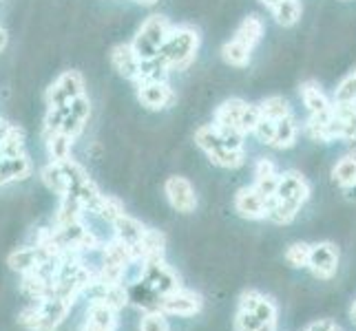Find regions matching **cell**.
Masks as SVG:
<instances>
[{"mask_svg":"<svg viewBox=\"0 0 356 331\" xmlns=\"http://www.w3.org/2000/svg\"><path fill=\"white\" fill-rule=\"evenodd\" d=\"M308 199H310V183L305 181L301 173H294V170L279 173L275 194L268 203V221H273L277 226L292 223Z\"/></svg>","mask_w":356,"mask_h":331,"instance_id":"obj_1","label":"cell"},{"mask_svg":"<svg viewBox=\"0 0 356 331\" xmlns=\"http://www.w3.org/2000/svg\"><path fill=\"white\" fill-rule=\"evenodd\" d=\"M195 142L206 153V157L219 168L235 170L245 162L243 137L237 133L224 130L215 124H206L195 133Z\"/></svg>","mask_w":356,"mask_h":331,"instance_id":"obj_2","label":"cell"},{"mask_svg":"<svg viewBox=\"0 0 356 331\" xmlns=\"http://www.w3.org/2000/svg\"><path fill=\"white\" fill-rule=\"evenodd\" d=\"M305 135L314 142H356V104H334L330 117L308 119Z\"/></svg>","mask_w":356,"mask_h":331,"instance_id":"obj_3","label":"cell"},{"mask_svg":"<svg viewBox=\"0 0 356 331\" xmlns=\"http://www.w3.org/2000/svg\"><path fill=\"white\" fill-rule=\"evenodd\" d=\"M200 42H202L200 31L195 27H188V24L173 27L155 58L168 71H181L191 67V62L200 51Z\"/></svg>","mask_w":356,"mask_h":331,"instance_id":"obj_4","label":"cell"},{"mask_svg":"<svg viewBox=\"0 0 356 331\" xmlns=\"http://www.w3.org/2000/svg\"><path fill=\"white\" fill-rule=\"evenodd\" d=\"M73 303L58 298V296H44L33 300V305L24 307L18 316V323L27 331H56L65 323Z\"/></svg>","mask_w":356,"mask_h":331,"instance_id":"obj_5","label":"cell"},{"mask_svg":"<svg viewBox=\"0 0 356 331\" xmlns=\"http://www.w3.org/2000/svg\"><path fill=\"white\" fill-rule=\"evenodd\" d=\"M89 117H91V102L87 95H82L65 106L49 108L44 119V133H65L76 139L84 130V126H87Z\"/></svg>","mask_w":356,"mask_h":331,"instance_id":"obj_6","label":"cell"},{"mask_svg":"<svg viewBox=\"0 0 356 331\" xmlns=\"http://www.w3.org/2000/svg\"><path fill=\"white\" fill-rule=\"evenodd\" d=\"M257 121H259V108L239 100V97H232V100H226L224 104L217 106L213 124L245 137V135L254 130Z\"/></svg>","mask_w":356,"mask_h":331,"instance_id":"obj_7","label":"cell"},{"mask_svg":"<svg viewBox=\"0 0 356 331\" xmlns=\"http://www.w3.org/2000/svg\"><path fill=\"white\" fill-rule=\"evenodd\" d=\"M135 283L149 291L157 303L162 296H166V294L181 287V280H179L177 272L164 259L144 261L142 269H140V276Z\"/></svg>","mask_w":356,"mask_h":331,"instance_id":"obj_8","label":"cell"},{"mask_svg":"<svg viewBox=\"0 0 356 331\" xmlns=\"http://www.w3.org/2000/svg\"><path fill=\"white\" fill-rule=\"evenodd\" d=\"M252 135H257L259 142H264L266 146H273V148L286 151V148H292V146L297 144L299 124H297V119H294V115L281 117V119L259 117Z\"/></svg>","mask_w":356,"mask_h":331,"instance_id":"obj_9","label":"cell"},{"mask_svg":"<svg viewBox=\"0 0 356 331\" xmlns=\"http://www.w3.org/2000/svg\"><path fill=\"white\" fill-rule=\"evenodd\" d=\"M133 263H138L133 252L124 243L113 239L111 243H106L102 250V267H100V272H97V280L108 285H124V274Z\"/></svg>","mask_w":356,"mask_h":331,"instance_id":"obj_10","label":"cell"},{"mask_svg":"<svg viewBox=\"0 0 356 331\" xmlns=\"http://www.w3.org/2000/svg\"><path fill=\"white\" fill-rule=\"evenodd\" d=\"M170 29H173V24L168 22V18L149 16L142 22V27L138 29V33H135L131 46L135 49V53L140 56V60H151V58L157 56L159 49H162Z\"/></svg>","mask_w":356,"mask_h":331,"instance_id":"obj_11","label":"cell"},{"mask_svg":"<svg viewBox=\"0 0 356 331\" xmlns=\"http://www.w3.org/2000/svg\"><path fill=\"white\" fill-rule=\"evenodd\" d=\"M82 95H87L84 93V78L78 71H65L63 76H58L51 87L47 89L44 100L49 108H54V106H65Z\"/></svg>","mask_w":356,"mask_h":331,"instance_id":"obj_12","label":"cell"},{"mask_svg":"<svg viewBox=\"0 0 356 331\" xmlns=\"http://www.w3.org/2000/svg\"><path fill=\"white\" fill-rule=\"evenodd\" d=\"M204 307V300L197 291L179 287L175 291L166 294V296L159 298L157 309L164 316H177V318H191L195 314H200Z\"/></svg>","mask_w":356,"mask_h":331,"instance_id":"obj_13","label":"cell"},{"mask_svg":"<svg viewBox=\"0 0 356 331\" xmlns=\"http://www.w3.org/2000/svg\"><path fill=\"white\" fill-rule=\"evenodd\" d=\"M305 267H308L312 276L318 280L334 278L337 269H339V248L330 241L310 245V256H308V265Z\"/></svg>","mask_w":356,"mask_h":331,"instance_id":"obj_14","label":"cell"},{"mask_svg":"<svg viewBox=\"0 0 356 331\" xmlns=\"http://www.w3.org/2000/svg\"><path fill=\"white\" fill-rule=\"evenodd\" d=\"M164 194L170 207L181 214H191L195 212V207H197V192H195V186L186 177H179V175L168 177L164 183Z\"/></svg>","mask_w":356,"mask_h":331,"instance_id":"obj_15","label":"cell"},{"mask_svg":"<svg viewBox=\"0 0 356 331\" xmlns=\"http://www.w3.org/2000/svg\"><path fill=\"white\" fill-rule=\"evenodd\" d=\"M113 228H115V239L120 243H124L127 248L133 252L135 261L140 263V252H142V245H144V239H146V232H149V228H146L142 221L133 219L127 212H122L113 221Z\"/></svg>","mask_w":356,"mask_h":331,"instance_id":"obj_16","label":"cell"},{"mask_svg":"<svg viewBox=\"0 0 356 331\" xmlns=\"http://www.w3.org/2000/svg\"><path fill=\"white\" fill-rule=\"evenodd\" d=\"M138 100L149 110H164L175 102V91L168 82H135Z\"/></svg>","mask_w":356,"mask_h":331,"instance_id":"obj_17","label":"cell"},{"mask_svg":"<svg viewBox=\"0 0 356 331\" xmlns=\"http://www.w3.org/2000/svg\"><path fill=\"white\" fill-rule=\"evenodd\" d=\"M235 210L248 221L268 219V199L254 186H245L235 194Z\"/></svg>","mask_w":356,"mask_h":331,"instance_id":"obj_18","label":"cell"},{"mask_svg":"<svg viewBox=\"0 0 356 331\" xmlns=\"http://www.w3.org/2000/svg\"><path fill=\"white\" fill-rule=\"evenodd\" d=\"M118 309L102 300H89L80 331H118Z\"/></svg>","mask_w":356,"mask_h":331,"instance_id":"obj_19","label":"cell"},{"mask_svg":"<svg viewBox=\"0 0 356 331\" xmlns=\"http://www.w3.org/2000/svg\"><path fill=\"white\" fill-rule=\"evenodd\" d=\"M301 100L308 110V119H325L332 115L334 102L323 93V89L316 82H303L301 84Z\"/></svg>","mask_w":356,"mask_h":331,"instance_id":"obj_20","label":"cell"},{"mask_svg":"<svg viewBox=\"0 0 356 331\" xmlns=\"http://www.w3.org/2000/svg\"><path fill=\"white\" fill-rule=\"evenodd\" d=\"M111 65L118 71V76L135 82V80H138L142 60H140L138 53H135V49L131 44H118V46L111 49Z\"/></svg>","mask_w":356,"mask_h":331,"instance_id":"obj_21","label":"cell"},{"mask_svg":"<svg viewBox=\"0 0 356 331\" xmlns=\"http://www.w3.org/2000/svg\"><path fill=\"white\" fill-rule=\"evenodd\" d=\"M31 162L27 155H18V157H9L0 153V186L11 181H22L31 175Z\"/></svg>","mask_w":356,"mask_h":331,"instance_id":"obj_22","label":"cell"},{"mask_svg":"<svg viewBox=\"0 0 356 331\" xmlns=\"http://www.w3.org/2000/svg\"><path fill=\"white\" fill-rule=\"evenodd\" d=\"M277 181H279L277 166L270 162V159H259L257 166H254V183H252V186L264 194V197L268 199V203H270V199H273V194H275Z\"/></svg>","mask_w":356,"mask_h":331,"instance_id":"obj_23","label":"cell"},{"mask_svg":"<svg viewBox=\"0 0 356 331\" xmlns=\"http://www.w3.org/2000/svg\"><path fill=\"white\" fill-rule=\"evenodd\" d=\"M261 35H264V20L259 16H248V18H243L241 24L237 27L235 35H232V40H237L239 44L243 46H248L250 51L261 42Z\"/></svg>","mask_w":356,"mask_h":331,"instance_id":"obj_24","label":"cell"},{"mask_svg":"<svg viewBox=\"0 0 356 331\" xmlns=\"http://www.w3.org/2000/svg\"><path fill=\"white\" fill-rule=\"evenodd\" d=\"M332 179L343 190L356 186V153H348L339 159L332 168Z\"/></svg>","mask_w":356,"mask_h":331,"instance_id":"obj_25","label":"cell"},{"mask_svg":"<svg viewBox=\"0 0 356 331\" xmlns=\"http://www.w3.org/2000/svg\"><path fill=\"white\" fill-rule=\"evenodd\" d=\"M73 137L65 133H44V144H47V153L51 157V162H65L71 159L73 151Z\"/></svg>","mask_w":356,"mask_h":331,"instance_id":"obj_26","label":"cell"},{"mask_svg":"<svg viewBox=\"0 0 356 331\" xmlns=\"http://www.w3.org/2000/svg\"><path fill=\"white\" fill-rule=\"evenodd\" d=\"M270 11L281 27H294L301 18V0H281Z\"/></svg>","mask_w":356,"mask_h":331,"instance_id":"obj_27","label":"cell"},{"mask_svg":"<svg viewBox=\"0 0 356 331\" xmlns=\"http://www.w3.org/2000/svg\"><path fill=\"white\" fill-rule=\"evenodd\" d=\"M257 108H259V117H266V119H281V117L292 115V108H290L288 100L281 95L266 97Z\"/></svg>","mask_w":356,"mask_h":331,"instance_id":"obj_28","label":"cell"},{"mask_svg":"<svg viewBox=\"0 0 356 331\" xmlns=\"http://www.w3.org/2000/svg\"><path fill=\"white\" fill-rule=\"evenodd\" d=\"M250 56L252 51L248 46H243L239 44L237 40H228L224 46H222V58H224V62L230 65V67H245L250 62Z\"/></svg>","mask_w":356,"mask_h":331,"instance_id":"obj_29","label":"cell"},{"mask_svg":"<svg viewBox=\"0 0 356 331\" xmlns=\"http://www.w3.org/2000/svg\"><path fill=\"white\" fill-rule=\"evenodd\" d=\"M334 104H356V67L341 78L334 89Z\"/></svg>","mask_w":356,"mask_h":331,"instance_id":"obj_30","label":"cell"},{"mask_svg":"<svg viewBox=\"0 0 356 331\" xmlns=\"http://www.w3.org/2000/svg\"><path fill=\"white\" fill-rule=\"evenodd\" d=\"M310 256V243H292L286 250V261L290 267H305Z\"/></svg>","mask_w":356,"mask_h":331,"instance_id":"obj_31","label":"cell"},{"mask_svg":"<svg viewBox=\"0 0 356 331\" xmlns=\"http://www.w3.org/2000/svg\"><path fill=\"white\" fill-rule=\"evenodd\" d=\"M168 318L159 312V309H151L144 312L142 323H140V331H168Z\"/></svg>","mask_w":356,"mask_h":331,"instance_id":"obj_32","label":"cell"},{"mask_svg":"<svg viewBox=\"0 0 356 331\" xmlns=\"http://www.w3.org/2000/svg\"><path fill=\"white\" fill-rule=\"evenodd\" d=\"M303 331H343V329L334 321H330V318H318V321H312Z\"/></svg>","mask_w":356,"mask_h":331,"instance_id":"obj_33","label":"cell"},{"mask_svg":"<svg viewBox=\"0 0 356 331\" xmlns=\"http://www.w3.org/2000/svg\"><path fill=\"white\" fill-rule=\"evenodd\" d=\"M5 46H7V31L0 27V51H3Z\"/></svg>","mask_w":356,"mask_h":331,"instance_id":"obj_34","label":"cell"},{"mask_svg":"<svg viewBox=\"0 0 356 331\" xmlns=\"http://www.w3.org/2000/svg\"><path fill=\"white\" fill-rule=\"evenodd\" d=\"M259 3H261V5H266L268 9H273L277 3H281V0H259Z\"/></svg>","mask_w":356,"mask_h":331,"instance_id":"obj_35","label":"cell"},{"mask_svg":"<svg viewBox=\"0 0 356 331\" xmlns=\"http://www.w3.org/2000/svg\"><path fill=\"white\" fill-rule=\"evenodd\" d=\"M350 316H352V323L356 325V298H354V303H352V309H350Z\"/></svg>","mask_w":356,"mask_h":331,"instance_id":"obj_36","label":"cell"},{"mask_svg":"<svg viewBox=\"0 0 356 331\" xmlns=\"http://www.w3.org/2000/svg\"><path fill=\"white\" fill-rule=\"evenodd\" d=\"M135 3H140V5L151 7V5H155V3H157V0H135Z\"/></svg>","mask_w":356,"mask_h":331,"instance_id":"obj_37","label":"cell"}]
</instances>
